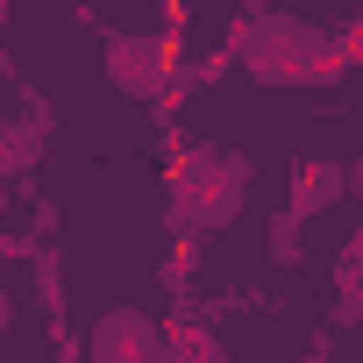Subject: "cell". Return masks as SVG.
<instances>
[{"mask_svg":"<svg viewBox=\"0 0 363 363\" xmlns=\"http://www.w3.org/2000/svg\"><path fill=\"white\" fill-rule=\"evenodd\" d=\"M235 57L264 86H320V79L342 72L335 36L313 29V22H299V15H250L242 36H235Z\"/></svg>","mask_w":363,"mask_h":363,"instance_id":"1","label":"cell"},{"mask_svg":"<svg viewBox=\"0 0 363 363\" xmlns=\"http://www.w3.org/2000/svg\"><path fill=\"white\" fill-rule=\"evenodd\" d=\"M242 193H250V164L228 157V150H200L171 178V228L178 235H214L242 214Z\"/></svg>","mask_w":363,"mask_h":363,"instance_id":"2","label":"cell"},{"mask_svg":"<svg viewBox=\"0 0 363 363\" xmlns=\"http://www.w3.org/2000/svg\"><path fill=\"white\" fill-rule=\"evenodd\" d=\"M93 363H164V328L143 313V306H114L93 320V342H86Z\"/></svg>","mask_w":363,"mask_h":363,"instance_id":"3","label":"cell"},{"mask_svg":"<svg viewBox=\"0 0 363 363\" xmlns=\"http://www.w3.org/2000/svg\"><path fill=\"white\" fill-rule=\"evenodd\" d=\"M164 43H150V36H114L107 43V79L121 86V93H135V100H157V86H164Z\"/></svg>","mask_w":363,"mask_h":363,"instance_id":"4","label":"cell"},{"mask_svg":"<svg viewBox=\"0 0 363 363\" xmlns=\"http://www.w3.org/2000/svg\"><path fill=\"white\" fill-rule=\"evenodd\" d=\"M335 200H342V164L306 157V164H299V186H292V214H299V221H313V214H328Z\"/></svg>","mask_w":363,"mask_h":363,"instance_id":"5","label":"cell"},{"mask_svg":"<svg viewBox=\"0 0 363 363\" xmlns=\"http://www.w3.org/2000/svg\"><path fill=\"white\" fill-rule=\"evenodd\" d=\"M164 363H228V349H221L214 328L186 320V328H171V335H164Z\"/></svg>","mask_w":363,"mask_h":363,"instance_id":"6","label":"cell"},{"mask_svg":"<svg viewBox=\"0 0 363 363\" xmlns=\"http://www.w3.org/2000/svg\"><path fill=\"white\" fill-rule=\"evenodd\" d=\"M335 292H342V313H363V235H349V242H342Z\"/></svg>","mask_w":363,"mask_h":363,"instance_id":"7","label":"cell"},{"mask_svg":"<svg viewBox=\"0 0 363 363\" xmlns=\"http://www.w3.org/2000/svg\"><path fill=\"white\" fill-rule=\"evenodd\" d=\"M36 157V128L29 121H8V114H0V171H22Z\"/></svg>","mask_w":363,"mask_h":363,"instance_id":"8","label":"cell"},{"mask_svg":"<svg viewBox=\"0 0 363 363\" xmlns=\"http://www.w3.org/2000/svg\"><path fill=\"white\" fill-rule=\"evenodd\" d=\"M335 50H342V65H363V15L335 29Z\"/></svg>","mask_w":363,"mask_h":363,"instance_id":"9","label":"cell"},{"mask_svg":"<svg viewBox=\"0 0 363 363\" xmlns=\"http://www.w3.org/2000/svg\"><path fill=\"white\" fill-rule=\"evenodd\" d=\"M8 320H15V299H8V292H0V335H8Z\"/></svg>","mask_w":363,"mask_h":363,"instance_id":"10","label":"cell"},{"mask_svg":"<svg viewBox=\"0 0 363 363\" xmlns=\"http://www.w3.org/2000/svg\"><path fill=\"white\" fill-rule=\"evenodd\" d=\"M0 214H8V171H0Z\"/></svg>","mask_w":363,"mask_h":363,"instance_id":"11","label":"cell"}]
</instances>
